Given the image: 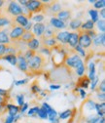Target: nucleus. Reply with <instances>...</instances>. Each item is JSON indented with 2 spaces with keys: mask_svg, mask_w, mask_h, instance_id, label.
<instances>
[{
  "mask_svg": "<svg viewBox=\"0 0 105 123\" xmlns=\"http://www.w3.org/2000/svg\"><path fill=\"white\" fill-rule=\"evenodd\" d=\"M55 30L50 26H46L45 28V31H44V34L41 38H50V37H54L55 36Z\"/></svg>",
  "mask_w": 105,
  "mask_h": 123,
  "instance_id": "nucleus-31",
  "label": "nucleus"
},
{
  "mask_svg": "<svg viewBox=\"0 0 105 123\" xmlns=\"http://www.w3.org/2000/svg\"><path fill=\"white\" fill-rule=\"evenodd\" d=\"M34 37H35V36H34V34H33L31 31H25V32L22 34V38H21L20 42L28 43L30 40H32Z\"/></svg>",
  "mask_w": 105,
  "mask_h": 123,
  "instance_id": "nucleus-30",
  "label": "nucleus"
},
{
  "mask_svg": "<svg viewBox=\"0 0 105 123\" xmlns=\"http://www.w3.org/2000/svg\"><path fill=\"white\" fill-rule=\"evenodd\" d=\"M30 90H31V92H32L33 94H38V93H40V92L42 91L41 88H40V86H39V84L37 82H34V83L31 84Z\"/></svg>",
  "mask_w": 105,
  "mask_h": 123,
  "instance_id": "nucleus-39",
  "label": "nucleus"
},
{
  "mask_svg": "<svg viewBox=\"0 0 105 123\" xmlns=\"http://www.w3.org/2000/svg\"><path fill=\"white\" fill-rule=\"evenodd\" d=\"M17 102H18V105L21 107L24 104V95L23 94H19L17 96Z\"/></svg>",
  "mask_w": 105,
  "mask_h": 123,
  "instance_id": "nucleus-45",
  "label": "nucleus"
},
{
  "mask_svg": "<svg viewBox=\"0 0 105 123\" xmlns=\"http://www.w3.org/2000/svg\"><path fill=\"white\" fill-rule=\"evenodd\" d=\"M88 2H89V3H92V4H94V3L95 2V0H89Z\"/></svg>",
  "mask_w": 105,
  "mask_h": 123,
  "instance_id": "nucleus-61",
  "label": "nucleus"
},
{
  "mask_svg": "<svg viewBox=\"0 0 105 123\" xmlns=\"http://www.w3.org/2000/svg\"><path fill=\"white\" fill-rule=\"evenodd\" d=\"M27 109H28V103H24V104L20 107V112H21V113H23V112H25V111H27Z\"/></svg>",
  "mask_w": 105,
  "mask_h": 123,
  "instance_id": "nucleus-51",
  "label": "nucleus"
},
{
  "mask_svg": "<svg viewBox=\"0 0 105 123\" xmlns=\"http://www.w3.org/2000/svg\"><path fill=\"white\" fill-rule=\"evenodd\" d=\"M46 63V60L45 57L38 54L36 52V54L29 60L27 61V67H28V72H31L33 74H39L42 72L43 68Z\"/></svg>",
  "mask_w": 105,
  "mask_h": 123,
  "instance_id": "nucleus-1",
  "label": "nucleus"
},
{
  "mask_svg": "<svg viewBox=\"0 0 105 123\" xmlns=\"http://www.w3.org/2000/svg\"><path fill=\"white\" fill-rule=\"evenodd\" d=\"M84 32H85L87 35H88V36L91 37L92 39H94V38L96 36V34H97V33L95 32V30H94V29H92V30H88V31H84Z\"/></svg>",
  "mask_w": 105,
  "mask_h": 123,
  "instance_id": "nucleus-48",
  "label": "nucleus"
},
{
  "mask_svg": "<svg viewBox=\"0 0 105 123\" xmlns=\"http://www.w3.org/2000/svg\"><path fill=\"white\" fill-rule=\"evenodd\" d=\"M94 6L95 10H97V9H99V10L103 9L105 7V0H96V1L94 3Z\"/></svg>",
  "mask_w": 105,
  "mask_h": 123,
  "instance_id": "nucleus-40",
  "label": "nucleus"
},
{
  "mask_svg": "<svg viewBox=\"0 0 105 123\" xmlns=\"http://www.w3.org/2000/svg\"><path fill=\"white\" fill-rule=\"evenodd\" d=\"M79 33V41H78V45H80L83 49H88L92 47L93 45V39L89 37L88 35H87L84 31L78 30L77 31Z\"/></svg>",
  "mask_w": 105,
  "mask_h": 123,
  "instance_id": "nucleus-6",
  "label": "nucleus"
},
{
  "mask_svg": "<svg viewBox=\"0 0 105 123\" xmlns=\"http://www.w3.org/2000/svg\"><path fill=\"white\" fill-rule=\"evenodd\" d=\"M94 110H96L97 116H99V117H104V114H105V103L102 102V103H97V104H95Z\"/></svg>",
  "mask_w": 105,
  "mask_h": 123,
  "instance_id": "nucleus-23",
  "label": "nucleus"
},
{
  "mask_svg": "<svg viewBox=\"0 0 105 123\" xmlns=\"http://www.w3.org/2000/svg\"><path fill=\"white\" fill-rule=\"evenodd\" d=\"M95 24L99 31H101V33H104L105 32V20H102V19L98 20Z\"/></svg>",
  "mask_w": 105,
  "mask_h": 123,
  "instance_id": "nucleus-36",
  "label": "nucleus"
},
{
  "mask_svg": "<svg viewBox=\"0 0 105 123\" xmlns=\"http://www.w3.org/2000/svg\"><path fill=\"white\" fill-rule=\"evenodd\" d=\"M78 92L80 93V96H81L82 99H85L87 97V92L84 89H78Z\"/></svg>",
  "mask_w": 105,
  "mask_h": 123,
  "instance_id": "nucleus-54",
  "label": "nucleus"
},
{
  "mask_svg": "<svg viewBox=\"0 0 105 123\" xmlns=\"http://www.w3.org/2000/svg\"><path fill=\"white\" fill-rule=\"evenodd\" d=\"M36 54V52H34V51H32V50H26L25 52H24V54L22 55L23 56V58L26 60V61H29V60H30L34 55Z\"/></svg>",
  "mask_w": 105,
  "mask_h": 123,
  "instance_id": "nucleus-41",
  "label": "nucleus"
},
{
  "mask_svg": "<svg viewBox=\"0 0 105 123\" xmlns=\"http://www.w3.org/2000/svg\"><path fill=\"white\" fill-rule=\"evenodd\" d=\"M82 59L76 53H74L72 55H67V57H66V59L64 61V66H66L69 68H75L78 66L79 62Z\"/></svg>",
  "mask_w": 105,
  "mask_h": 123,
  "instance_id": "nucleus-7",
  "label": "nucleus"
},
{
  "mask_svg": "<svg viewBox=\"0 0 105 123\" xmlns=\"http://www.w3.org/2000/svg\"><path fill=\"white\" fill-rule=\"evenodd\" d=\"M41 40H42V44L44 47H47L49 49H53L55 46L57 45V41L55 40V36L50 37V38H41Z\"/></svg>",
  "mask_w": 105,
  "mask_h": 123,
  "instance_id": "nucleus-17",
  "label": "nucleus"
},
{
  "mask_svg": "<svg viewBox=\"0 0 105 123\" xmlns=\"http://www.w3.org/2000/svg\"><path fill=\"white\" fill-rule=\"evenodd\" d=\"M37 115H38V117H40L41 119H47V118H48V113H47L46 110H45L43 106H40V107H39V111H38V112H37Z\"/></svg>",
  "mask_w": 105,
  "mask_h": 123,
  "instance_id": "nucleus-35",
  "label": "nucleus"
},
{
  "mask_svg": "<svg viewBox=\"0 0 105 123\" xmlns=\"http://www.w3.org/2000/svg\"><path fill=\"white\" fill-rule=\"evenodd\" d=\"M12 25V21L4 13H1V15H0V28H2L6 25Z\"/></svg>",
  "mask_w": 105,
  "mask_h": 123,
  "instance_id": "nucleus-26",
  "label": "nucleus"
},
{
  "mask_svg": "<svg viewBox=\"0 0 105 123\" xmlns=\"http://www.w3.org/2000/svg\"><path fill=\"white\" fill-rule=\"evenodd\" d=\"M1 59L4 60V61H7L8 63H10L12 66H17V55L6 54V55H4Z\"/></svg>",
  "mask_w": 105,
  "mask_h": 123,
  "instance_id": "nucleus-29",
  "label": "nucleus"
},
{
  "mask_svg": "<svg viewBox=\"0 0 105 123\" xmlns=\"http://www.w3.org/2000/svg\"><path fill=\"white\" fill-rule=\"evenodd\" d=\"M6 109L9 112V115H13V116H16L17 114L20 113V106L16 105H13V104H7L6 105Z\"/></svg>",
  "mask_w": 105,
  "mask_h": 123,
  "instance_id": "nucleus-20",
  "label": "nucleus"
},
{
  "mask_svg": "<svg viewBox=\"0 0 105 123\" xmlns=\"http://www.w3.org/2000/svg\"><path fill=\"white\" fill-rule=\"evenodd\" d=\"M104 96H105L104 93H100V92H98V93H97V98H98L99 100H101L102 102H104V99H105Z\"/></svg>",
  "mask_w": 105,
  "mask_h": 123,
  "instance_id": "nucleus-58",
  "label": "nucleus"
},
{
  "mask_svg": "<svg viewBox=\"0 0 105 123\" xmlns=\"http://www.w3.org/2000/svg\"><path fill=\"white\" fill-rule=\"evenodd\" d=\"M26 45H27V48L29 50H32V51L36 52L40 47V40L37 37H34L32 40H30L28 43H26Z\"/></svg>",
  "mask_w": 105,
  "mask_h": 123,
  "instance_id": "nucleus-19",
  "label": "nucleus"
},
{
  "mask_svg": "<svg viewBox=\"0 0 105 123\" xmlns=\"http://www.w3.org/2000/svg\"><path fill=\"white\" fill-rule=\"evenodd\" d=\"M48 7H49V10L52 12V13H54L55 15L56 14V13H58L59 11H61V4L59 3V2H51L49 5H48Z\"/></svg>",
  "mask_w": 105,
  "mask_h": 123,
  "instance_id": "nucleus-27",
  "label": "nucleus"
},
{
  "mask_svg": "<svg viewBox=\"0 0 105 123\" xmlns=\"http://www.w3.org/2000/svg\"><path fill=\"white\" fill-rule=\"evenodd\" d=\"M42 106L44 107L45 110H46V111H47V113H48V118H49V120H50L51 122H52L55 118H56V116H57V112H56V111L54 110L53 107H52L48 103H43Z\"/></svg>",
  "mask_w": 105,
  "mask_h": 123,
  "instance_id": "nucleus-12",
  "label": "nucleus"
},
{
  "mask_svg": "<svg viewBox=\"0 0 105 123\" xmlns=\"http://www.w3.org/2000/svg\"><path fill=\"white\" fill-rule=\"evenodd\" d=\"M10 38H9V32L8 30H1L0 29V44L8 45L10 44Z\"/></svg>",
  "mask_w": 105,
  "mask_h": 123,
  "instance_id": "nucleus-21",
  "label": "nucleus"
},
{
  "mask_svg": "<svg viewBox=\"0 0 105 123\" xmlns=\"http://www.w3.org/2000/svg\"><path fill=\"white\" fill-rule=\"evenodd\" d=\"M89 123H105V118L99 116H91Z\"/></svg>",
  "mask_w": 105,
  "mask_h": 123,
  "instance_id": "nucleus-42",
  "label": "nucleus"
},
{
  "mask_svg": "<svg viewBox=\"0 0 105 123\" xmlns=\"http://www.w3.org/2000/svg\"><path fill=\"white\" fill-rule=\"evenodd\" d=\"M15 122V116L13 115H8L4 121V123H14Z\"/></svg>",
  "mask_w": 105,
  "mask_h": 123,
  "instance_id": "nucleus-53",
  "label": "nucleus"
},
{
  "mask_svg": "<svg viewBox=\"0 0 105 123\" xmlns=\"http://www.w3.org/2000/svg\"><path fill=\"white\" fill-rule=\"evenodd\" d=\"M4 3H5V1H3V0H0V9L2 8V6L4 5Z\"/></svg>",
  "mask_w": 105,
  "mask_h": 123,
  "instance_id": "nucleus-60",
  "label": "nucleus"
},
{
  "mask_svg": "<svg viewBox=\"0 0 105 123\" xmlns=\"http://www.w3.org/2000/svg\"><path fill=\"white\" fill-rule=\"evenodd\" d=\"M1 13H2V12H1V11H0V15H1Z\"/></svg>",
  "mask_w": 105,
  "mask_h": 123,
  "instance_id": "nucleus-63",
  "label": "nucleus"
},
{
  "mask_svg": "<svg viewBox=\"0 0 105 123\" xmlns=\"http://www.w3.org/2000/svg\"><path fill=\"white\" fill-rule=\"evenodd\" d=\"M94 24L91 20H88V21L82 23V25L79 30H81V31H88V30L94 29Z\"/></svg>",
  "mask_w": 105,
  "mask_h": 123,
  "instance_id": "nucleus-24",
  "label": "nucleus"
},
{
  "mask_svg": "<svg viewBox=\"0 0 105 123\" xmlns=\"http://www.w3.org/2000/svg\"><path fill=\"white\" fill-rule=\"evenodd\" d=\"M68 37H69V31H55V40L61 43V45L67 44Z\"/></svg>",
  "mask_w": 105,
  "mask_h": 123,
  "instance_id": "nucleus-9",
  "label": "nucleus"
},
{
  "mask_svg": "<svg viewBox=\"0 0 105 123\" xmlns=\"http://www.w3.org/2000/svg\"><path fill=\"white\" fill-rule=\"evenodd\" d=\"M31 19L34 21V22H36V23H42L44 20H45V16L43 14H35V15H32V17H31Z\"/></svg>",
  "mask_w": 105,
  "mask_h": 123,
  "instance_id": "nucleus-37",
  "label": "nucleus"
},
{
  "mask_svg": "<svg viewBox=\"0 0 105 123\" xmlns=\"http://www.w3.org/2000/svg\"><path fill=\"white\" fill-rule=\"evenodd\" d=\"M50 25L53 28H55V29H62V28H65L66 27V24L61 20H58L57 18L55 17H53L51 18L50 20Z\"/></svg>",
  "mask_w": 105,
  "mask_h": 123,
  "instance_id": "nucleus-13",
  "label": "nucleus"
},
{
  "mask_svg": "<svg viewBox=\"0 0 105 123\" xmlns=\"http://www.w3.org/2000/svg\"><path fill=\"white\" fill-rule=\"evenodd\" d=\"M100 16H101L102 20H104V19H105V9H104V8L100 10Z\"/></svg>",
  "mask_w": 105,
  "mask_h": 123,
  "instance_id": "nucleus-59",
  "label": "nucleus"
},
{
  "mask_svg": "<svg viewBox=\"0 0 105 123\" xmlns=\"http://www.w3.org/2000/svg\"><path fill=\"white\" fill-rule=\"evenodd\" d=\"M45 28H46V25L43 23H36L35 25H33L32 29H33V34L34 36L37 37H42L45 31Z\"/></svg>",
  "mask_w": 105,
  "mask_h": 123,
  "instance_id": "nucleus-10",
  "label": "nucleus"
},
{
  "mask_svg": "<svg viewBox=\"0 0 105 123\" xmlns=\"http://www.w3.org/2000/svg\"><path fill=\"white\" fill-rule=\"evenodd\" d=\"M28 82V78H24V79H21V80H17L14 81V84L16 86H21V85H24Z\"/></svg>",
  "mask_w": 105,
  "mask_h": 123,
  "instance_id": "nucleus-47",
  "label": "nucleus"
},
{
  "mask_svg": "<svg viewBox=\"0 0 105 123\" xmlns=\"http://www.w3.org/2000/svg\"><path fill=\"white\" fill-rule=\"evenodd\" d=\"M26 9L27 11L29 12V14L32 15L34 14H39L40 12H42L43 10L46 9V5L43 4L41 1H39V0H28V2L26 4Z\"/></svg>",
  "mask_w": 105,
  "mask_h": 123,
  "instance_id": "nucleus-3",
  "label": "nucleus"
},
{
  "mask_svg": "<svg viewBox=\"0 0 105 123\" xmlns=\"http://www.w3.org/2000/svg\"><path fill=\"white\" fill-rule=\"evenodd\" d=\"M75 69H76V73L77 75L79 76V77H81V76L85 75V71H86V67H85V64H84V61L81 60L79 62L78 66L75 68Z\"/></svg>",
  "mask_w": 105,
  "mask_h": 123,
  "instance_id": "nucleus-28",
  "label": "nucleus"
},
{
  "mask_svg": "<svg viewBox=\"0 0 105 123\" xmlns=\"http://www.w3.org/2000/svg\"><path fill=\"white\" fill-rule=\"evenodd\" d=\"M13 22H16V24H17L16 25L24 27L27 25V23L29 22V18L26 17L25 15L22 14V15H19V16H17V17H15V19H14Z\"/></svg>",
  "mask_w": 105,
  "mask_h": 123,
  "instance_id": "nucleus-15",
  "label": "nucleus"
},
{
  "mask_svg": "<svg viewBox=\"0 0 105 123\" xmlns=\"http://www.w3.org/2000/svg\"><path fill=\"white\" fill-rule=\"evenodd\" d=\"M93 44L94 46H96V47L104 46V44H105V33L96 34V36L93 39Z\"/></svg>",
  "mask_w": 105,
  "mask_h": 123,
  "instance_id": "nucleus-18",
  "label": "nucleus"
},
{
  "mask_svg": "<svg viewBox=\"0 0 105 123\" xmlns=\"http://www.w3.org/2000/svg\"><path fill=\"white\" fill-rule=\"evenodd\" d=\"M6 14L10 15L12 17H17L19 15L22 14V9L21 7V5L16 2V1H11L8 4V7L6 8Z\"/></svg>",
  "mask_w": 105,
  "mask_h": 123,
  "instance_id": "nucleus-5",
  "label": "nucleus"
},
{
  "mask_svg": "<svg viewBox=\"0 0 105 123\" xmlns=\"http://www.w3.org/2000/svg\"><path fill=\"white\" fill-rule=\"evenodd\" d=\"M17 66L20 70L24 73H28V67H27V61L23 58L22 51L17 54Z\"/></svg>",
  "mask_w": 105,
  "mask_h": 123,
  "instance_id": "nucleus-8",
  "label": "nucleus"
},
{
  "mask_svg": "<svg viewBox=\"0 0 105 123\" xmlns=\"http://www.w3.org/2000/svg\"><path fill=\"white\" fill-rule=\"evenodd\" d=\"M8 95V90L0 88V97H6Z\"/></svg>",
  "mask_w": 105,
  "mask_h": 123,
  "instance_id": "nucleus-55",
  "label": "nucleus"
},
{
  "mask_svg": "<svg viewBox=\"0 0 105 123\" xmlns=\"http://www.w3.org/2000/svg\"><path fill=\"white\" fill-rule=\"evenodd\" d=\"M69 28L72 29V30H78L80 29L81 25H82V21L80 19H74V20H71L70 23H69Z\"/></svg>",
  "mask_w": 105,
  "mask_h": 123,
  "instance_id": "nucleus-25",
  "label": "nucleus"
},
{
  "mask_svg": "<svg viewBox=\"0 0 105 123\" xmlns=\"http://www.w3.org/2000/svg\"><path fill=\"white\" fill-rule=\"evenodd\" d=\"M95 64L94 63V62H91V63L88 64V78L89 79V81H93L94 78H95Z\"/></svg>",
  "mask_w": 105,
  "mask_h": 123,
  "instance_id": "nucleus-22",
  "label": "nucleus"
},
{
  "mask_svg": "<svg viewBox=\"0 0 105 123\" xmlns=\"http://www.w3.org/2000/svg\"><path fill=\"white\" fill-rule=\"evenodd\" d=\"M5 50H6V45L0 44V59L5 55Z\"/></svg>",
  "mask_w": 105,
  "mask_h": 123,
  "instance_id": "nucleus-50",
  "label": "nucleus"
},
{
  "mask_svg": "<svg viewBox=\"0 0 105 123\" xmlns=\"http://www.w3.org/2000/svg\"><path fill=\"white\" fill-rule=\"evenodd\" d=\"M85 106L87 107V109H88L89 111H94V110L95 103H94L93 100L88 99V100H87V102H86V104H85Z\"/></svg>",
  "mask_w": 105,
  "mask_h": 123,
  "instance_id": "nucleus-38",
  "label": "nucleus"
},
{
  "mask_svg": "<svg viewBox=\"0 0 105 123\" xmlns=\"http://www.w3.org/2000/svg\"><path fill=\"white\" fill-rule=\"evenodd\" d=\"M32 26H33V24H32V22L31 21H29L28 23H27V25L23 27V29H24V31H30L31 30V28H32Z\"/></svg>",
  "mask_w": 105,
  "mask_h": 123,
  "instance_id": "nucleus-49",
  "label": "nucleus"
},
{
  "mask_svg": "<svg viewBox=\"0 0 105 123\" xmlns=\"http://www.w3.org/2000/svg\"><path fill=\"white\" fill-rule=\"evenodd\" d=\"M20 4H21V7H25L27 2H28V0H20V1H18Z\"/></svg>",
  "mask_w": 105,
  "mask_h": 123,
  "instance_id": "nucleus-57",
  "label": "nucleus"
},
{
  "mask_svg": "<svg viewBox=\"0 0 105 123\" xmlns=\"http://www.w3.org/2000/svg\"><path fill=\"white\" fill-rule=\"evenodd\" d=\"M98 76H95V78L93 80V81H91V83H89V87H91V90H95V87H96V85L98 84Z\"/></svg>",
  "mask_w": 105,
  "mask_h": 123,
  "instance_id": "nucleus-46",
  "label": "nucleus"
},
{
  "mask_svg": "<svg viewBox=\"0 0 105 123\" xmlns=\"http://www.w3.org/2000/svg\"><path fill=\"white\" fill-rule=\"evenodd\" d=\"M89 83H91V81H89V79L88 78V76L83 75V76H81V77H79V79L77 81V88L85 90V89L89 87Z\"/></svg>",
  "mask_w": 105,
  "mask_h": 123,
  "instance_id": "nucleus-14",
  "label": "nucleus"
},
{
  "mask_svg": "<svg viewBox=\"0 0 105 123\" xmlns=\"http://www.w3.org/2000/svg\"><path fill=\"white\" fill-rule=\"evenodd\" d=\"M74 50H75V53H76L80 58H81V57H82V58H86V57H87V52H86V50L83 49L80 45H77L76 47L74 48Z\"/></svg>",
  "mask_w": 105,
  "mask_h": 123,
  "instance_id": "nucleus-33",
  "label": "nucleus"
},
{
  "mask_svg": "<svg viewBox=\"0 0 105 123\" xmlns=\"http://www.w3.org/2000/svg\"><path fill=\"white\" fill-rule=\"evenodd\" d=\"M38 54H44V55H46V56H51V54H52V51H51V49H49V48H47V47H44V46H42V47L40 48V51H39V53Z\"/></svg>",
  "mask_w": 105,
  "mask_h": 123,
  "instance_id": "nucleus-43",
  "label": "nucleus"
},
{
  "mask_svg": "<svg viewBox=\"0 0 105 123\" xmlns=\"http://www.w3.org/2000/svg\"><path fill=\"white\" fill-rule=\"evenodd\" d=\"M88 14H89V16H91V21L94 23V24H95L98 20H99V13H98V11L97 10H95V9H91V10H88Z\"/></svg>",
  "mask_w": 105,
  "mask_h": 123,
  "instance_id": "nucleus-32",
  "label": "nucleus"
},
{
  "mask_svg": "<svg viewBox=\"0 0 105 123\" xmlns=\"http://www.w3.org/2000/svg\"><path fill=\"white\" fill-rule=\"evenodd\" d=\"M1 109H2V106H0V111H1Z\"/></svg>",
  "mask_w": 105,
  "mask_h": 123,
  "instance_id": "nucleus-62",
  "label": "nucleus"
},
{
  "mask_svg": "<svg viewBox=\"0 0 105 123\" xmlns=\"http://www.w3.org/2000/svg\"><path fill=\"white\" fill-rule=\"evenodd\" d=\"M78 41H79V33L76 31L73 32H69V37L67 40V45L71 48H75L78 45Z\"/></svg>",
  "mask_w": 105,
  "mask_h": 123,
  "instance_id": "nucleus-11",
  "label": "nucleus"
},
{
  "mask_svg": "<svg viewBox=\"0 0 105 123\" xmlns=\"http://www.w3.org/2000/svg\"><path fill=\"white\" fill-rule=\"evenodd\" d=\"M54 17H55L58 20H61V21L65 23V21H67V20H69L71 18V11H69V10H61V11H59L58 13H56Z\"/></svg>",
  "mask_w": 105,
  "mask_h": 123,
  "instance_id": "nucleus-16",
  "label": "nucleus"
},
{
  "mask_svg": "<svg viewBox=\"0 0 105 123\" xmlns=\"http://www.w3.org/2000/svg\"><path fill=\"white\" fill-rule=\"evenodd\" d=\"M24 32L25 31H24L23 27L19 26V25H13L11 30H10V32H9V38H10L11 43L12 42L19 43Z\"/></svg>",
  "mask_w": 105,
  "mask_h": 123,
  "instance_id": "nucleus-4",
  "label": "nucleus"
},
{
  "mask_svg": "<svg viewBox=\"0 0 105 123\" xmlns=\"http://www.w3.org/2000/svg\"><path fill=\"white\" fill-rule=\"evenodd\" d=\"M39 107H40V106H33V107H31V109H29L28 111H27V115L33 116V115L37 114V112H38V111H39Z\"/></svg>",
  "mask_w": 105,
  "mask_h": 123,
  "instance_id": "nucleus-44",
  "label": "nucleus"
},
{
  "mask_svg": "<svg viewBox=\"0 0 105 123\" xmlns=\"http://www.w3.org/2000/svg\"><path fill=\"white\" fill-rule=\"evenodd\" d=\"M98 88H99V92H100V93H104V92H105V80L104 79L100 82Z\"/></svg>",
  "mask_w": 105,
  "mask_h": 123,
  "instance_id": "nucleus-52",
  "label": "nucleus"
},
{
  "mask_svg": "<svg viewBox=\"0 0 105 123\" xmlns=\"http://www.w3.org/2000/svg\"><path fill=\"white\" fill-rule=\"evenodd\" d=\"M72 113H73V110H66V111H62V112L59 113L58 116H59V119L64 120V119L69 118V117L72 115Z\"/></svg>",
  "mask_w": 105,
  "mask_h": 123,
  "instance_id": "nucleus-34",
  "label": "nucleus"
},
{
  "mask_svg": "<svg viewBox=\"0 0 105 123\" xmlns=\"http://www.w3.org/2000/svg\"><path fill=\"white\" fill-rule=\"evenodd\" d=\"M51 51H52V54H51L52 60H53V63L55 64V66L59 67L61 65H64V61L67 57V51L64 48V46L57 44L53 49H51Z\"/></svg>",
  "mask_w": 105,
  "mask_h": 123,
  "instance_id": "nucleus-2",
  "label": "nucleus"
},
{
  "mask_svg": "<svg viewBox=\"0 0 105 123\" xmlns=\"http://www.w3.org/2000/svg\"><path fill=\"white\" fill-rule=\"evenodd\" d=\"M50 89L51 90H58V89H61V85L59 84H52V85H50Z\"/></svg>",
  "mask_w": 105,
  "mask_h": 123,
  "instance_id": "nucleus-56",
  "label": "nucleus"
}]
</instances>
